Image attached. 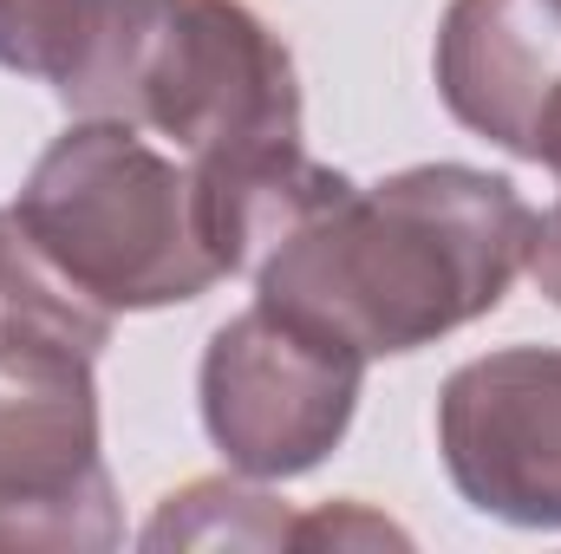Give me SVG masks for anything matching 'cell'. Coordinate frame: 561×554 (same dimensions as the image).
Wrapping results in <instances>:
<instances>
[{
	"mask_svg": "<svg viewBox=\"0 0 561 554\" xmlns=\"http://www.w3.org/2000/svg\"><path fill=\"white\" fill-rule=\"evenodd\" d=\"M33 242L112 313H157L203 300L229 268L203 229L196 170L176 150L105 118H72L20 183Z\"/></svg>",
	"mask_w": 561,
	"mask_h": 554,
	"instance_id": "obj_3",
	"label": "cell"
},
{
	"mask_svg": "<svg viewBox=\"0 0 561 554\" xmlns=\"http://www.w3.org/2000/svg\"><path fill=\"white\" fill-rule=\"evenodd\" d=\"M536 209L510 176L470 163H412L386 183H346L255 268V300L405 359L503 307L529 268Z\"/></svg>",
	"mask_w": 561,
	"mask_h": 554,
	"instance_id": "obj_1",
	"label": "cell"
},
{
	"mask_svg": "<svg viewBox=\"0 0 561 554\" xmlns=\"http://www.w3.org/2000/svg\"><path fill=\"white\" fill-rule=\"evenodd\" d=\"M99 359L0 346V549H118L99 450Z\"/></svg>",
	"mask_w": 561,
	"mask_h": 554,
	"instance_id": "obj_5",
	"label": "cell"
},
{
	"mask_svg": "<svg viewBox=\"0 0 561 554\" xmlns=\"http://www.w3.org/2000/svg\"><path fill=\"white\" fill-rule=\"evenodd\" d=\"M431 72L463 131L536 163L542 118L561 92V0H450Z\"/></svg>",
	"mask_w": 561,
	"mask_h": 554,
	"instance_id": "obj_7",
	"label": "cell"
},
{
	"mask_svg": "<svg viewBox=\"0 0 561 554\" xmlns=\"http://www.w3.org/2000/svg\"><path fill=\"white\" fill-rule=\"evenodd\" d=\"M59 13L66 0H0V66L20 79H46Z\"/></svg>",
	"mask_w": 561,
	"mask_h": 554,
	"instance_id": "obj_10",
	"label": "cell"
},
{
	"mask_svg": "<svg viewBox=\"0 0 561 554\" xmlns=\"http://www.w3.org/2000/svg\"><path fill=\"white\" fill-rule=\"evenodd\" d=\"M294 509L236 476H203L183 483L157 503V516L144 522V549H294Z\"/></svg>",
	"mask_w": 561,
	"mask_h": 554,
	"instance_id": "obj_9",
	"label": "cell"
},
{
	"mask_svg": "<svg viewBox=\"0 0 561 554\" xmlns=\"http://www.w3.org/2000/svg\"><path fill=\"white\" fill-rule=\"evenodd\" d=\"M536 163L549 170L561 183V92H556V105H549V118H542V138H536Z\"/></svg>",
	"mask_w": 561,
	"mask_h": 554,
	"instance_id": "obj_13",
	"label": "cell"
},
{
	"mask_svg": "<svg viewBox=\"0 0 561 554\" xmlns=\"http://www.w3.org/2000/svg\"><path fill=\"white\" fill-rule=\"evenodd\" d=\"M523 275L561 307V203L549 216H536V242H529V268H523Z\"/></svg>",
	"mask_w": 561,
	"mask_h": 554,
	"instance_id": "obj_12",
	"label": "cell"
},
{
	"mask_svg": "<svg viewBox=\"0 0 561 554\" xmlns=\"http://www.w3.org/2000/svg\"><path fill=\"white\" fill-rule=\"evenodd\" d=\"M112 326L118 313L99 307L33 242L20 209H0V346H46V353L99 359L112 346Z\"/></svg>",
	"mask_w": 561,
	"mask_h": 554,
	"instance_id": "obj_8",
	"label": "cell"
},
{
	"mask_svg": "<svg viewBox=\"0 0 561 554\" xmlns=\"http://www.w3.org/2000/svg\"><path fill=\"white\" fill-rule=\"evenodd\" d=\"M437 450L457 496L510 529H561V346H503L437 392Z\"/></svg>",
	"mask_w": 561,
	"mask_h": 554,
	"instance_id": "obj_6",
	"label": "cell"
},
{
	"mask_svg": "<svg viewBox=\"0 0 561 554\" xmlns=\"http://www.w3.org/2000/svg\"><path fill=\"white\" fill-rule=\"evenodd\" d=\"M366 366L373 359L359 346L255 300L236 320H222L203 346L196 372L203 430L236 476L255 483L307 476L346 443Z\"/></svg>",
	"mask_w": 561,
	"mask_h": 554,
	"instance_id": "obj_4",
	"label": "cell"
},
{
	"mask_svg": "<svg viewBox=\"0 0 561 554\" xmlns=\"http://www.w3.org/2000/svg\"><path fill=\"white\" fill-rule=\"evenodd\" d=\"M379 542H412L405 529H392L386 516H373L366 503H327L313 516L294 522V549H379Z\"/></svg>",
	"mask_w": 561,
	"mask_h": 554,
	"instance_id": "obj_11",
	"label": "cell"
},
{
	"mask_svg": "<svg viewBox=\"0 0 561 554\" xmlns=\"http://www.w3.org/2000/svg\"><path fill=\"white\" fill-rule=\"evenodd\" d=\"M46 85L72 118L131 125L190 163L300 143V72L242 0H66Z\"/></svg>",
	"mask_w": 561,
	"mask_h": 554,
	"instance_id": "obj_2",
	"label": "cell"
}]
</instances>
